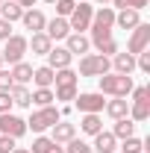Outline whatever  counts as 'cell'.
<instances>
[{
    "label": "cell",
    "mask_w": 150,
    "mask_h": 153,
    "mask_svg": "<svg viewBox=\"0 0 150 153\" xmlns=\"http://www.w3.org/2000/svg\"><path fill=\"white\" fill-rule=\"evenodd\" d=\"M112 71V62L109 56H100V53H85L79 59V74L82 76H103Z\"/></svg>",
    "instance_id": "cell-5"
},
{
    "label": "cell",
    "mask_w": 150,
    "mask_h": 153,
    "mask_svg": "<svg viewBox=\"0 0 150 153\" xmlns=\"http://www.w3.org/2000/svg\"><path fill=\"white\" fill-rule=\"evenodd\" d=\"M71 62H74V56L68 53V47H50V50H47V65H50L53 71L71 68Z\"/></svg>",
    "instance_id": "cell-12"
},
{
    "label": "cell",
    "mask_w": 150,
    "mask_h": 153,
    "mask_svg": "<svg viewBox=\"0 0 150 153\" xmlns=\"http://www.w3.org/2000/svg\"><path fill=\"white\" fill-rule=\"evenodd\" d=\"M79 130L85 135H97L100 130H103V118L97 112H91V115H82V121H79Z\"/></svg>",
    "instance_id": "cell-23"
},
{
    "label": "cell",
    "mask_w": 150,
    "mask_h": 153,
    "mask_svg": "<svg viewBox=\"0 0 150 153\" xmlns=\"http://www.w3.org/2000/svg\"><path fill=\"white\" fill-rule=\"evenodd\" d=\"M74 135H76V127L68 124V121H56V124L50 127V138H53L56 144H68Z\"/></svg>",
    "instance_id": "cell-14"
},
{
    "label": "cell",
    "mask_w": 150,
    "mask_h": 153,
    "mask_svg": "<svg viewBox=\"0 0 150 153\" xmlns=\"http://www.w3.org/2000/svg\"><path fill=\"white\" fill-rule=\"evenodd\" d=\"M9 94H12V103H15V106H33V91H30L27 85H18V82H15V85L9 88Z\"/></svg>",
    "instance_id": "cell-24"
},
{
    "label": "cell",
    "mask_w": 150,
    "mask_h": 153,
    "mask_svg": "<svg viewBox=\"0 0 150 153\" xmlns=\"http://www.w3.org/2000/svg\"><path fill=\"white\" fill-rule=\"evenodd\" d=\"M91 15H94V6L88 3H76L74 12L68 15V27H71V33H82V30H88V24H91Z\"/></svg>",
    "instance_id": "cell-7"
},
{
    "label": "cell",
    "mask_w": 150,
    "mask_h": 153,
    "mask_svg": "<svg viewBox=\"0 0 150 153\" xmlns=\"http://www.w3.org/2000/svg\"><path fill=\"white\" fill-rule=\"evenodd\" d=\"M15 3H18L21 9H33V6H36V0H15Z\"/></svg>",
    "instance_id": "cell-37"
},
{
    "label": "cell",
    "mask_w": 150,
    "mask_h": 153,
    "mask_svg": "<svg viewBox=\"0 0 150 153\" xmlns=\"http://www.w3.org/2000/svg\"><path fill=\"white\" fill-rule=\"evenodd\" d=\"M15 82H12V74L6 71V68H0V88H12Z\"/></svg>",
    "instance_id": "cell-34"
},
{
    "label": "cell",
    "mask_w": 150,
    "mask_h": 153,
    "mask_svg": "<svg viewBox=\"0 0 150 153\" xmlns=\"http://www.w3.org/2000/svg\"><path fill=\"white\" fill-rule=\"evenodd\" d=\"M65 153H94L91 150V144H88V141H82V138H71V141H68V147H65Z\"/></svg>",
    "instance_id": "cell-29"
},
{
    "label": "cell",
    "mask_w": 150,
    "mask_h": 153,
    "mask_svg": "<svg viewBox=\"0 0 150 153\" xmlns=\"http://www.w3.org/2000/svg\"><path fill=\"white\" fill-rule=\"evenodd\" d=\"M76 79H79V74H76L74 68L56 71V79H53L56 91H53V97H56V100H74L76 97Z\"/></svg>",
    "instance_id": "cell-2"
},
{
    "label": "cell",
    "mask_w": 150,
    "mask_h": 153,
    "mask_svg": "<svg viewBox=\"0 0 150 153\" xmlns=\"http://www.w3.org/2000/svg\"><path fill=\"white\" fill-rule=\"evenodd\" d=\"M97 85H100V94H109V97H127L135 88L130 74H115V71L97 76Z\"/></svg>",
    "instance_id": "cell-1"
},
{
    "label": "cell",
    "mask_w": 150,
    "mask_h": 153,
    "mask_svg": "<svg viewBox=\"0 0 150 153\" xmlns=\"http://www.w3.org/2000/svg\"><path fill=\"white\" fill-rule=\"evenodd\" d=\"M65 47H68V53H71V56H76V53H82V56H85V53H88V47H91V41L82 36V33H71V36L65 38Z\"/></svg>",
    "instance_id": "cell-17"
},
{
    "label": "cell",
    "mask_w": 150,
    "mask_h": 153,
    "mask_svg": "<svg viewBox=\"0 0 150 153\" xmlns=\"http://www.w3.org/2000/svg\"><path fill=\"white\" fill-rule=\"evenodd\" d=\"M27 50H30V47H27V38H24V36H15V33H12V36L6 38V44H3V53H0V56H3V62L15 65V62H24Z\"/></svg>",
    "instance_id": "cell-6"
},
{
    "label": "cell",
    "mask_w": 150,
    "mask_h": 153,
    "mask_svg": "<svg viewBox=\"0 0 150 153\" xmlns=\"http://www.w3.org/2000/svg\"><path fill=\"white\" fill-rule=\"evenodd\" d=\"M53 6H56V15H59V18H68V15H71V12H74V6H76V0H56V3H53Z\"/></svg>",
    "instance_id": "cell-31"
},
{
    "label": "cell",
    "mask_w": 150,
    "mask_h": 153,
    "mask_svg": "<svg viewBox=\"0 0 150 153\" xmlns=\"http://www.w3.org/2000/svg\"><path fill=\"white\" fill-rule=\"evenodd\" d=\"M53 147V138L50 135H38L36 141H33V147H30V153H47Z\"/></svg>",
    "instance_id": "cell-30"
},
{
    "label": "cell",
    "mask_w": 150,
    "mask_h": 153,
    "mask_svg": "<svg viewBox=\"0 0 150 153\" xmlns=\"http://www.w3.org/2000/svg\"><path fill=\"white\" fill-rule=\"evenodd\" d=\"M12 153H30V147H12Z\"/></svg>",
    "instance_id": "cell-39"
},
{
    "label": "cell",
    "mask_w": 150,
    "mask_h": 153,
    "mask_svg": "<svg viewBox=\"0 0 150 153\" xmlns=\"http://www.w3.org/2000/svg\"><path fill=\"white\" fill-rule=\"evenodd\" d=\"M0 3H3V0H0Z\"/></svg>",
    "instance_id": "cell-43"
},
{
    "label": "cell",
    "mask_w": 150,
    "mask_h": 153,
    "mask_svg": "<svg viewBox=\"0 0 150 153\" xmlns=\"http://www.w3.org/2000/svg\"><path fill=\"white\" fill-rule=\"evenodd\" d=\"M115 24L121 30H135L141 24V12H135V9H118L115 12Z\"/></svg>",
    "instance_id": "cell-16"
},
{
    "label": "cell",
    "mask_w": 150,
    "mask_h": 153,
    "mask_svg": "<svg viewBox=\"0 0 150 153\" xmlns=\"http://www.w3.org/2000/svg\"><path fill=\"white\" fill-rule=\"evenodd\" d=\"M121 153H144V141H141V138H135V135H130V138H124Z\"/></svg>",
    "instance_id": "cell-28"
},
{
    "label": "cell",
    "mask_w": 150,
    "mask_h": 153,
    "mask_svg": "<svg viewBox=\"0 0 150 153\" xmlns=\"http://www.w3.org/2000/svg\"><path fill=\"white\" fill-rule=\"evenodd\" d=\"M21 15H24V9H21L15 0H3V3H0V18L3 21L12 24V21H21Z\"/></svg>",
    "instance_id": "cell-25"
},
{
    "label": "cell",
    "mask_w": 150,
    "mask_h": 153,
    "mask_svg": "<svg viewBox=\"0 0 150 153\" xmlns=\"http://www.w3.org/2000/svg\"><path fill=\"white\" fill-rule=\"evenodd\" d=\"M132 100H130V121H147L150 118V88L147 85H138L130 91Z\"/></svg>",
    "instance_id": "cell-4"
},
{
    "label": "cell",
    "mask_w": 150,
    "mask_h": 153,
    "mask_svg": "<svg viewBox=\"0 0 150 153\" xmlns=\"http://www.w3.org/2000/svg\"><path fill=\"white\" fill-rule=\"evenodd\" d=\"M15 147V138H9V135H0V153H12Z\"/></svg>",
    "instance_id": "cell-35"
},
{
    "label": "cell",
    "mask_w": 150,
    "mask_h": 153,
    "mask_svg": "<svg viewBox=\"0 0 150 153\" xmlns=\"http://www.w3.org/2000/svg\"><path fill=\"white\" fill-rule=\"evenodd\" d=\"M15 103H12V94H9V88H0V115L9 112Z\"/></svg>",
    "instance_id": "cell-33"
},
{
    "label": "cell",
    "mask_w": 150,
    "mask_h": 153,
    "mask_svg": "<svg viewBox=\"0 0 150 153\" xmlns=\"http://www.w3.org/2000/svg\"><path fill=\"white\" fill-rule=\"evenodd\" d=\"M56 97H53V88H36L33 91V103L36 106H50Z\"/></svg>",
    "instance_id": "cell-27"
},
{
    "label": "cell",
    "mask_w": 150,
    "mask_h": 153,
    "mask_svg": "<svg viewBox=\"0 0 150 153\" xmlns=\"http://www.w3.org/2000/svg\"><path fill=\"white\" fill-rule=\"evenodd\" d=\"M112 68H115V74H132L135 71V56L132 53H115Z\"/></svg>",
    "instance_id": "cell-21"
},
{
    "label": "cell",
    "mask_w": 150,
    "mask_h": 153,
    "mask_svg": "<svg viewBox=\"0 0 150 153\" xmlns=\"http://www.w3.org/2000/svg\"><path fill=\"white\" fill-rule=\"evenodd\" d=\"M115 147H118V138H115L112 133H100L94 135V144H91V150L94 153H115Z\"/></svg>",
    "instance_id": "cell-19"
},
{
    "label": "cell",
    "mask_w": 150,
    "mask_h": 153,
    "mask_svg": "<svg viewBox=\"0 0 150 153\" xmlns=\"http://www.w3.org/2000/svg\"><path fill=\"white\" fill-rule=\"evenodd\" d=\"M0 135H9V138L18 141L21 135H27V121L12 112H3L0 115Z\"/></svg>",
    "instance_id": "cell-8"
},
{
    "label": "cell",
    "mask_w": 150,
    "mask_h": 153,
    "mask_svg": "<svg viewBox=\"0 0 150 153\" xmlns=\"http://www.w3.org/2000/svg\"><path fill=\"white\" fill-rule=\"evenodd\" d=\"M12 36V24H9V21H3L0 18V41H6V38Z\"/></svg>",
    "instance_id": "cell-36"
},
{
    "label": "cell",
    "mask_w": 150,
    "mask_h": 153,
    "mask_svg": "<svg viewBox=\"0 0 150 153\" xmlns=\"http://www.w3.org/2000/svg\"><path fill=\"white\" fill-rule=\"evenodd\" d=\"M9 74H12V82L27 85V82H33V65H27V62H15Z\"/></svg>",
    "instance_id": "cell-22"
},
{
    "label": "cell",
    "mask_w": 150,
    "mask_h": 153,
    "mask_svg": "<svg viewBox=\"0 0 150 153\" xmlns=\"http://www.w3.org/2000/svg\"><path fill=\"white\" fill-rule=\"evenodd\" d=\"M47 153H65V147H62V144H56V141H53V147H50V150Z\"/></svg>",
    "instance_id": "cell-38"
},
{
    "label": "cell",
    "mask_w": 150,
    "mask_h": 153,
    "mask_svg": "<svg viewBox=\"0 0 150 153\" xmlns=\"http://www.w3.org/2000/svg\"><path fill=\"white\" fill-rule=\"evenodd\" d=\"M132 36L130 41H127V53H132V56H138V53H144L147 50V44H150V24H138L135 30H130Z\"/></svg>",
    "instance_id": "cell-9"
},
{
    "label": "cell",
    "mask_w": 150,
    "mask_h": 153,
    "mask_svg": "<svg viewBox=\"0 0 150 153\" xmlns=\"http://www.w3.org/2000/svg\"><path fill=\"white\" fill-rule=\"evenodd\" d=\"M97 3H100V6H109V3H112V0H97Z\"/></svg>",
    "instance_id": "cell-40"
},
{
    "label": "cell",
    "mask_w": 150,
    "mask_h": 153,
    "mask_svg": "<svg viewBox=\"0 0 150 153\" xmlns=\"http://www.w3.org/2000/svg\"><path fill=\"white\" fill-rule=\"evenodd\" d=\"M21 21H24V27H27L30 33H44V24H47V18H44L41 9H24Z\"/></svg>",
    "instance_id": "cell-13"
},
{
    "label": "cell",
    "mask_w": 150,
    "mask_h": 153,
    "mask_svg": "<svg viewBox=\"0 0 150 153\" xmlns=\"http://www.w3.org/2000/svg\"><path fill=\"white\" fill-rule=\"evenodd\" d=\"M118 9H135V12H141L144 6H147V0H112Z\"/></svg>",
    "instance_id": "cell-32"
},
{
    "label": "cell",
    "mask_w": 150,
    "mask_h": 153,
    "mask_svg": "<svg viewBox=\"0 0 150 153\" xmlns=\"http://www.w3.org/2000/svg\"><path fill=\"white\" fill-rule=\"evenodd\" d=\"M103 112L115 118V121H121V118H130V100L127 97H112L106 106H103Z\"/></svg>",
    "instance_id": "cell-15"
},
{
    "label": "cell",
    "mask_w": 150,
    "mask_h": 153,
    "mask_svg": "<svg viewBox=\"0 0 150 153\" xmlns=\"http://www.w3.org/2000/svg\"><path fill=\"white\" fill-rule=\"evenodd\" d=\"M76 103V109H79V112L82 115H91V112H103V106H106V100H103V94H100V91H85V94H79V97H74Z\"/></svg>",
    "instance_id": "cell-10"
},
{
    "label": "cell",
    "mask_w": 150,
    "mask_h": 153,
    "mask_svg": "<svg viewBox=\"0 0 150 153\" xmlns=\"http://www.w3.org/2000/svg\"><path fill=\"white\" fill-rule=\"evenodd\" d=\"M44 3H56V0H44Z\"/></svg>",
    "instance_id": "cell-41"
},
{
    "label": "cell",
    "mask_w": 150,
    "mask_h": 153,
    "mask_svg": "<svg viewBox=\"0 0 150 153\" xmlns=\"http://www.w3.org/2000/svg\"><path fill=\"white\" fill-rule=\"evenodd\" d=\"M112 135L115 138H130V135H135V121H130V118H121V121H115V127H112Z\"/></svg>",
    "instance_id": "cell-26"
},
{
    "label": "cell",
    "mask_w": 150,
    "mask_h": 153,
    "mask_svg": "<svg viewBox=\"0 0 150 153\" xmlns=\"http://www.w3.org/2000/svg\"><path fill=\"white\" fill-rule=\"evenodd\" d=\"M53 79H56V71H53L50 65L33 68V82H36V88H53Z\"/></svg>",
    "instance_id": "cell-18"
},
{
    "label": "cell",
    "mask_w": 150,
    "mask_h": 153,
    "mask_svg": "<svg viewBox=\"0 0 150 153\" xmlns=\"http://www.w3.org/2000/svg\"><path fill=\"white\" fill-rule=\"evenodd\" d=\"M27 47H33V56H47V50L53 47V41L44 33H33V38H27Z\"/></svg>",
    "instance_id": "cell-20"
},
{
    "label": "cell",
    "mask_w": 150,
    "mask_h": 153,
    "mask_svg": "<svg viewBox=\"0 0 150 153\" xmlns=\"http://www.w3.org/2000/svg\"><path fill=\"white\" fill-rule=\"evenodd\" d=\"M44 36L50 38V41H62V38L71 36V27H68V18H50L47 24H44Z\"/></svg>",
    "instance_id": "cell-11"
},
{
    "label": "cell",
    "mask_w": 150,
    "mask_h": 153,
    "mask_svg": "<svg viewBox=\"0 0 150 153\" xmlns=\"http://www.w3.org/2000/svg\"><path fill=\"white\" fill-rule=\"evenodd\" d=\"M56 121H62V112H59L56 106L50 103V106H38L33 118L27 121V130H33V133H44V130H50Z\"/></svg>",
    "instance_id": "cell-3"
},
{
    "label": "cell",
    "mask_w": 150,
    "mask_h": 153,
    "mask_svg": "<svg viewBox=\"0 0 150 153\" xmlns=\"http://www.w3.org/2000/svg\"><path fill=\"white\" fill-rule=\"evenodd\" d=\"M0 68H3V56H0Z\"/></svg>",
    "instance_id": "cell-42"
}]
</instances>
